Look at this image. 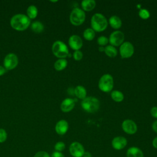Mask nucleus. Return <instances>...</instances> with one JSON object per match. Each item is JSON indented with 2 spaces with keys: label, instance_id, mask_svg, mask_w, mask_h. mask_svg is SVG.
<instances>
[{
  "label": "nucleus",
  "instance_id": "obj_1",
  "mask_svg": "<svg viewBox=\"0 0 157 157\" xmlns=\"http://www.w3.org/2000/svg\"><path fill=\"white\" fill-rule=\"evenodd\" d=\"M10 23L12 28L15 30L23 31L29 26L31 21L27 15L23 13H18L11 18Z\"/></svg>",
  "mask_w": 157,
  "mask_h": 157
},
{
  "label": "nucleus",
  "instance_id": "obj_2",
  "mask_svg": "<svg viewBox=\"0 0 157 157\" xmlns=\"http://www.w3.org/2000/svg\"><path fill=\"white\" fill-rule=\"evenodd\" d=\"M108 26V21L105 17L100 13H94L91 19V28L96 32L104 31Z\"/></svg>",
  "mask_w": 157,
  "mask_h": 157
},
{
  "label": "nucleus",
  "instance_id": "obj_3",
  "mask_svg": "<svg viewBox=\"0 0 157 157\" xmlns=\"http://www.w3.org/2000/svg\"><path fill=\"white\" fill-rule=\"evenodd\" d=\"M81 107L88 113H94L99 110L100 102L96 97L88 96L82 101Z\"/></svg>",
  "mask_w": 157,
  "mask_h": 157
},
{
  "label": "nucleus",
  "instance_id": "obj_4",
  "mask_svg": "<svg viewBox=\"0 0 157 157\" xmlns=\"http://www.w3.org/2000/svg\"><path fill=\"white\" fill-rule=\"evenodd\" d=\"M53 54L58 58H65L69 54L67 46L61 40L55 41L52 47Z\"/></svg>",
  "mask_w": 157,
  "mask_h": 157
},
{
  "label": "nucleus",
  "instance_id": "obj_5",
  "mask_svg": "<svg viewBox=\"0 0 157 157\" xmlns=\"http://www.w3.org/2000/svg\"><path fill=\"white\" fill-rule=\"evenodd\" d=\"M86 15L85 12L78 7L72 9L69 15V20L74 26L81 25L85 20Z\"/></svg>",
  "mask_w": 157,
  "mask_h": 157
},
{
  "label": "nucleus",
  "instance_id": "obj_6",
  "mask_svg": "<svg viewBox=\"0 0 157 157\" xmlns=\"http://www.w3.org/2000/svg\"><path fill=\"white\" fill-rule=\"evenodd\" d=\"M99 89L105 93L110 92L113 87V78L109 74H105L101 76L98 82Z\"/></svg>",
  "mask_w": 157,
  "mask_h": 157
},
{
  "label": "nucleus",
  "instance_id": "obj_7",
  "mask_svg": "<svg viewBox=\"0 0 157 157\" xmlns=\"http://www.w3.org/2000/svg\"><path fill=\"white\" fill-rule=\"evenodd\" d=\"M18 64V58L17 56L13 53H8L3 61L4 67L6 70H12L15 69Z\"/></svg>",
  "mask_w": 157,
  "mask_h": 157
},
{
  "label": "nucleus",
  "instance_id": "obj_8",
  "mask_svg": "<svg viewBox=\"0 0 157 157\" xmlns=\"http://www.w3.org/2000/svg\"><path fill=\"white\" fill-rule=\"evenodd\" d=\"M124 34L121 31H114L112 32L109 38V42L113 47L121 45L124 42Z\"/></svg>",
  "mask_w": 157,
  "mask_h": 157
},
{
  "label": "nucleus",
  "instance_id": "obj_9",
  "mask_svg": "<svg viewBox=\"0 0 157 157\" xmlns=\"http://www.w3.org/2000/svg\"><path fill=\"white\" fill-rule=\"evenodd\" d=\"M120 54L122 58L131 57L134 52V47L130 42H124L120 47Z\"/></svg>",
  "mask_w": 157,
  "mask_h": 157
},
{
  "label": "nucleus",
  "instance_id": "obj_10",
  "mask_svg": "<svg viewBox=\"0 0 157 157\" xmlns=\"http://www.w3.org/2000/svg\"><path fill=\"white\" fill-rule=\"evenodd\" d=\"M69 151L72 157H82L85 152L84 147L78 142H72L69 145Z\"/></svg>",
  "mask_w": 157,
  "mask_h": 157
},
{
  "label": "nucleus",
  "instance_id": "obj_11",
  "mask_svg": "<svg viewBox=\"0 0 157 157\" xmlns=\"http://www.w3.org/2000/svg\"><path fill=\"white\" fill-rule=\"evenodd\" d=\"M121 128L125 133L129 135L134 134L137 131V126L136 123L130 119L124 120L121 123Z\"/></svg>",
  "mask_w": 157,
  "mask_h": 157
},
{
  "label": "nucleus",
  "instance_id": "obj_12",
  "mask_svg": "<svg viewBox=\"0 0 157 157\" xmlns=\"http://www.w3.org/2000/svg\"><path fill=\"white\" fill-rule=\"evenodd\" d=\"M127 139L124 137L120 136L115 137L111 142L113 148L116 150H123L127 145Z\"/></svg>",
  "mask_w": 157,
  "mask_h": 157
},
{
  "label": "nucleus",
  "instance_id": "obj_13",
  "mask_svg": "<svg viewBox=\"0 0 157 157\" xmlns=\"http://www.w3.org/2000/svg\"><path fill=\"white\" fill-rule=\"evenodd\" d=\"M68 44L70 47L75 50H79L82 47L83 45V41L82 38L76 34L72 35L70 36L68 40Z\"/></svg>",
  "mask_w": 157,
  "mask_h": 157
},
{
  "label": "nucleus",
  "instance_id": "obj_14",
  "mask_svg": "<svg viewBox=\"0 0 157 157\" xmlns=\"http://www.w3.org/2000/svg\"><path fill=\"white\" fill-rule=\"evenodd\" d=\"M69 129V124L65 120H61L58 121L55 127L56 132L59 135L65 134Z\"/></svg>",
  "mask_w": 157,
  "mask_h": 157
},
{
  "label": "nucleus",
  "instance_id": "obj_15",
  "mask_svg": "<svg viewBox=\"0 0 157 157\" xmlns=\"http://www.w3.org/2000/svg\"><path fill=\"white\" fill-rule=\"evenodd\" d=\"M75 106V101L71 98L64 99L60 105V109L63 112H69L71 111Z\"/></svg>",
  "mask_w": 157,
  "mask_h": 157
},
{
  "label": "nucleus",
  "instance_id": "obj_16",
  "mask_svg": "<svg viewBox=\"0 0 157 157\" xmlns=\"http://www.w3.org/2000/svg\"><path fill=\"white\" fill-rule=\"evenodd\" d=\"M126 157H144V155L139 147H131L126 151Z\"/></svg>",
  "mask_w": 157,
  "mask_h": 157
},
{
  "label": "nucleus",
  "instance_id": "obj_17",
  "mask_svg": "<svg viewBox=\"0 0 157 157\" xmlns=\"http://www.w3.org/2000/svg\"><path fill=\"white\" fill-rule=\"evenodd\" d=\"M109 23L110 26L115 29H119L122 25L121 18L117 15L111 16L109 19Z\"/></svg>",
  "mask_w": 157,
  "mask_h": 157
},
{
  "label": "nucleus",
  "instance_id": "obj_18",
  "mask_svg": "<svg viewBox=\"0 0 157 157\" xmlns=\"http://www.w3.org/2000/svg\"><path fill=\"white\" fill-rule=\"evenodd\" d=\"M96 4L94 0H83L81 2V6L84 12H89L93 10L96 7Z\"/></svg>",
  "mask_w": 157,
  "mask_h": 157
},
{
  "label": "nucleus",
  "instance_id": "obj_19",
  "mask_svg": "<svg viewBox=\"0 0 157 157\" xmlns=\"http://www.w3.org/2000/svg\"><path fill=\"white\" fill-rule=\"evenodd\" d=\"M74 94L76 96V97L80 99H83L86 97V88L82 86V85H78L74 89Z\"/></svg>",
  "mask_w": 157,
  "mask_h": 157
},
{
  "label": "nucleus",
  "instance_id": "obj_20",
  "mask_svg": "<svg viewBox=\"0 0 157 157\" xmlns=\"http://www.w3.org/2000/svg\"><path fill=\"white\" fill-rule=\"evenodd\" d=\"M67 66V61L65 58H60L55 61L54 63V68L58 71H61L64 70Z\"/></svg>",
  "mask_w": 157,
  "mask_h": 157
},
{
  "label": "nucleus",
  "instance_id": "obj_21",
  "mask_svg": "<svg viewBox=\"0 0 157 157\" xmlns=\"http://www.w3.org/2000/svg\"><path fill=\"white\" fill-rule=\"evenodd\" d=\"M26 13H27L28 17L29 19H34L36 18L37 15L38 10L35 6L31 5L28 7L26 10Z\"/></svg>",
  "mask_w": 157,
  "mask_h": 157
},
{
  "label": "nucleus",
  "instance_id": "obj_22",
  "mask_svg": "<svg viewBox=\"0 0 157 157\" xmlns=\"http://www.w3.org/2000/svg\"><path fill=\"white\" fill-rule=\"evenodd\" d=\"M110 96L112 99L117 102H120L124 99V94L121 91L118 90H114L112 91Z\"/></svg>",
  "mask_w": 157,
  "mask_h": 157
},
{
  "label": "nucleus",
  "instance_id": "obj_23",
  "mask_svg": "<svg viewBox=\"0 0 157 157\" xmlns=\"http://www.w3.org/2000/svg\"><path fill=\"white\" fill-rule=\"evenodd\" d=\"M104 52L107 56L110 58H114L117 55V50L111 45H107L104 48Z\"/></svg>",
  "mask_w": 157,
  "mask_h": 157
},
{
  "label": "nucleus",
  "instance_id": "obj_24",
  "mask_svg": "<svg viewBox=\"0 0 157 157\" xmlns=\"http://www.w3.org/2000/svg\"><path fill=\"white\" fill-rule=\"evenodd\" d=\"M31 30L36 33H40L44 31V25L40 21H34L31 25Z\"/></svg>",
  "mask_w": 157,
  "mask_h": 157
},
{
  "label": "nucleus",
  "instance_id": "obj_25",
  "mask_svg": "<svg viewBox=\"0 0 157 157\" xmlns=\"http://www.w3.org/2000/svg\"><path fill=\"white\" fill-rule=\"evenodd\" d=\"M83 36L86 40H92L95 37V31L91 28H86L83 31Z\"/></svg>",
  "mask_w": 157,
  "mask_h": 157
},
{
  "label": "nucleus",
  "instance_id": "obj_26",
  "mask_svg": "<svg viewBox=\"0 0 157 157\" xmlns=\"http://www.w3.org/2000/svg\"><path fill=\"white\" fill-rule=\"evenodd\" d=\"M97 42L101 47H104L109 43V39L104 36H99L97 39Z\"/></svg>",
  "mask_w": 157,
  "mask_h": 157
},
{
  "label": "nucleus",
  "instance_id": "obj_27",
  "mask_svg": "<svg viewBox=\"0 0 157 157\" xmlns=\"http://www.w3.org/2000/svg\"><path fill=\"white\" fill-rule=\"evenodd\" d=\"M65 148H66V145L62 141L57 142L54 146L55 150L59 152H62L65 149Z\"/></svg>",
  "mask_w": 157,
  "mask_h": 157
},
{
  "label": "nucleus",
  "instance_id": "obj_28",
  "mask_svg": "<svg viewBox=\"0 0 157 157\" xmlns=\"http://www.w3.org/2000/svg\"><path fill=\"white\" fill-rule=\"evenodd\" d=\"M139 15L141 18L145 20L150 17V14L148 10L145 9H141L139 12Z\"/></svg>",
  "mask_w": 157,
  "mask_h": 157
},
{
  "label": "nucleus",
  "instance_id": "obj_29",
  "mask_svg": "<svg viewBox=\"0 0 157 157\" xmlns=\"http://www.w3.org/2000/svg\"><path fill=\"white\" fill-rule=\"evenodd\" d=\"M7 138V134L4 129L0 128V143L4 142Z\"/></svg>",
  "mask_w": 157,
  "mask_h": 157
},
{
  "label": "nucleus",
  "instance_id": "obj_30",
  "mask_svg": "<svg viewBox=\"0 0 157 157\" xmlns=\"http://www.w3.org/2000/svg\"><path fill=\"white\" fill-rule=\"evenodd\" d=\"M73 58L75 61H80L83 58V53L80 50H75L73 53Z\"/></svg>",
  "mask_w": 157,
  "mask_h": 157
},
{
  "label": "nucleus",
  "instance_id": "obj_31",
  "mask_svg": "<svg viewBox=\"0 0 157 157\" xmlns=\"http://www.w3.org/2000/svg\"><path fill=\"white\" fill-rule=\"evenodd\" d=\"M33 157H50V155L45 151H37Z\"/></svg>",
  "mask_w": 157,
  "mask_h": 157
},
{
  "label": "nucleus",
  "instance_id": "obj_32",
  "mask_svg": "<svg viewBox=\"0 0 157 157\" xmlns=\"http://www.w3.org/2000/svg\"><path fill=\"white\" fill-rule=\"evenodd\" d=\"M150 114L153 118H157V106H154L151 108Z\"/></svg>",
  "mask_w": 157,
  "mask_h": 157
},
{
  "label": "nucleus",
  "instance_id": "obj_33",
  "mask_svg": "<svg viewBox=\"0 0 157 157\" xmlns=\"http://www.w3.org/2000/svg\"><path fill=\"white\" fill-rule=\"evenodd\" d=\"M50 157H65V156L62 152L55 151L52 153Z\"/></svg>",
  "mask_w": 157,
  "mask_h": 157
},
{
  "label": "nucleus",
  "instance_id": "obj_34",
  "mask_svg": "<svg viewBox=\"0 0 157 157\" xmlns=\"http://www.w3.org/2000/svg\"><path fill=\"white\" fill-rule=\"evenodd\" d=\"M152 129L153 130V131H155L156 133H157V120L155 121L153 124H152Z\"/></svg>",
  "mask_w": 157,
  "mask_h": 157
},
{
  "label": "nucleus",
  "instance_id": "obj_35",
  "mask_svg": "<svg viewBox=\"0 0 157 157\" xmlns=\"http://www.w3.org/2000/svg\"><path fill=\"white\" fill-rule=\"evenodd\" d=\"M152 146H153L155 148L157 149V136L155 137L153 139V140H152Z\"/></svg>",
  "mask_w": 157,
  "mask_h": 157
},
{
  "label": "nucleus",
  "instance_id": "obj_36",
  "mask_svg": "<svg viewBox=\"0 0 157 157\" xmlns=\"http://www.w3.org/2000/svg\"><path fill=\"white\" fill-rule=\"evenodd\" d=\"M6 72V69H5V67L4 66H0V76L3 75Z\"/></svg>",
  "mask_w": 157,
  "mask_h": 157
},
{
  "label": "nucleus",
  "instance_id": "obj_37",
  "mask_svg": "<svg viewBox=\"0 0 157 157\" xmlns=\"http://www.w3.org/2000/svg\"><path fill=\"white\" fill-rule=\"evenodd\" d=\"M82 157H92V156H91V153H90L89 151H85L83 155L82 156Z\"/></svg>",
  "mask_w": 157,
  "mask_h": 157
},
{
  "label": "nucleus",
  "instance_id": "obj_38",
  "mask_svg": "<svg viewBox=\"0 0 157 157\" xmlns=\"http://www.w3.org/2000/svg\"><path fill=\"white\" fill-rule=\"evenodd\" d=\"M104 48H105V47H101V46L99 47V50L101 52H104Z\"/></svg>",
  "mask_w": 157,
  "mask_h": 157
},
{
  "label": "nucleus",
  "instance_id": "obj_39",
  "mask_svg": "<svg viewBox=\"0 0 157 157\" xmlns=\"http://www.w3.org/2000/svg\"><path fill=\"white\" fill-rule=\"evenodd\" d=\"M58 1H51V2H57Z\"/></svg>",
  "mask_w": 157,
  "mask_h": 157
}]
</instances>
